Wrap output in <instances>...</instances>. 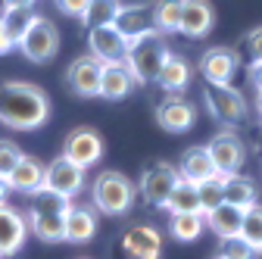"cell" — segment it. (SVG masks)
I'll use <instances>...</instances> for the list:
<instances>
[{
	"instance_id": "obj_1",
	"label": "cell",
	"mask_w": 262,
	"mask_h": 259,
	"mask_svg": "<svg viewBox=\"0 0 262 259\" xmlns=\"http://www.w3.org/2000/svg\"><path fill=\"white\" fill-rule=\"evenodd\" d=\"M50 119V100L38 84L7 81L0 84V125L16 132H35Z\"/></svg>"
},
{
	"instance_id": "obj_2",
	"label": "cell",
	"mask_w": 262,
	"mask_h": 259,
	"mask_svg": "<svg viewBox=\"0 0 262 259\" xmlns=\"http://www.w3.org/2000/svg\"><path fill=\"white\" fill-rule=\"evenodd\" d=\"M72 203L59 193L38 190L31 197V209H28V231H35V238H41L44 244L66 241V209Z\"/></svg>"
},
{
	"instance_id": "obj_3",
	"label": "cell",
	"mask_w": 262,
	"mask_h": 259,
	"mask_svg": "<svg viewBox=\"0 0 262 259\" xmlns=\"http://www.w3.org/2000/svg\"><path fill=\"white\" fill-rule=\"evenodd\" d=\"M169 44H166V35L156 28L144 38H135L128 41V53H125V66L131 69V75L138 78V84H150L159 78V69L162 62L169 59Z\"/></svg>"
},
{
	"instance_id": "obj_4",
	"label": "cell",
	"mask_w": 262,
	"mask_h": 259,
	"mask_svg": "<svg viewBox=\"0 0 262 259\" xmlns=\"http://www.w3.org/2000/svg\"><path fill=\"white\" fill-rule=\"evenodd\" d=\"M135 181L125 178L116 169H106L94 178L91 184V203L94 209H100L103 215H125L135 203Z\"/></svg>"
},
{
	"instance_id": "obj_5",
	"label": "cell",
	"mask_w": 262,
	"mask_h": 259,
	"mask_svg": "<svg viewBox=\"0 0 262 259\" xmlns=\"http://www.w3.org/2000/svg\"><path fill=\"white\" fill-rule=\"evenodd\" d=\"M203 103H206L209 116L215 122L228 125V128L247 122V116H250L247 97L237 88H231V84H212V81H206L203 84Z\"/></svg>"
},
{
	"instance_id": "obj_6",
	"label": "cell",
	"mask_w": 262,
	"mask_h": 259,
	"mask_svg": "<svg viewBox=\"0 0 262 259\" xmlns=\"http://www.w3.org/2000/svg\"><path fill=\"white\" fill-rule=\"evenodd\" d=\"M16 47H19L22 56L31 59V62H50V59L56 56V50H59V31H56V25H53L50 19L38 16L35 22H31V28L19 38Z\"/></svg>"
},
{
	"instance_id": "obj_7",
	"label": "cell",
	"mask_w": 262,
	"mask_h": 259,
	"mask_svg": "<svg viewBox=\"0 0 262 259\" xmlns=\"http://www.w3.org/2000/svg\"><path fill=\"white\" fill-rule=\"evenodd\" d=\"M178 169L175 166H169V163H150L144 172H141V178H138V193H141V200L147 203V206H156V209H162L166 206V200H169V193H172V187L178 184Z\"/></svg>"
},
{
	"instance_id": "obj_8",
	"label": "cell",
	"mask_w": 262,
	"mask_h": 259,
	"mask_svg": "<svg viewBox=\"0 0 262 259\" xmlns=\"http://www.w3.org/2000/svg\"><path fill=\"white\" fill-rule=\"evenodd\" d=\"M62 156L69 163H75L78 169H91L103 159V138L94 128H75L62 144Z\"/></svg>"
},
{
	"instance_id": "obj_9",
	"label": "cell",
	"mask_w": 262,
	"mask_h": 259,
	"mask_svg": "<svg viewBox=\"0 0 262 259\" xmlns=\"http://www.w3.org/2000/svg\"><path fill=\"white\" fill-rule=\"evenodd\" d=\"M209 156H212V166L219 175H237L241 166L247 163V147L234 132H219L209 144H206Z\"/></svg>"
},
{
	"instance_id": "obj_10",
	"label": "cell",
	"mask_w": 262,
	"mask_h": 259,
	"mask_svg": "<svg viewBox=\"0 0 262 259\" xmlns=\"http://www.w3.org/2000/svg\"><path fill=\"white\" fill-rule=\"evenodd\" d=\"M81 187H84V169L69 163L62 153L53 159L50 166H44V190H53V193H59V197L72 200Z\"/></svg>"
},
{
	"instance_id": "obj_11",
	"label": "cell",
	"mask_w": 262,
	"mask_h": 259,
	"mask_svg": "<svg viewBox=\"0 0 262 259\" xmlns=\"http://www.w3.org/2000/svg\"><path fill=\"white\" fill-rule=\"evenodd\" d=\"M156 122H159L162 132H169V135H184L196 122V106L190 100H184L181 94H169L166 100L156 106Z\"/></svg>"
},
{
	"instance_id": "obj_12",
	"label": "cell",
	"mask_w": 262,
	"mask_h": 259,
	"mask_svg": "<svg viewBox=\"0 0 262 259\" xmlns=\"http://www.w3.org/2000/svg\"><path fill=\"white\" fill-rule=\"evenodd\" d=\"M88 50L94 59H100L103 66H110V62H125L128 41L122 38V31L116 25H100V28L88 31Z\"/></svg>"
},
{
	"instance_id": "obj_13",
	"label": "cell",
	"mask_w": 262,
	"mask_h": 259,
	"mask_svg": "<svg viewBox=\"0 0 262 259\" xmlns=\"http://www.w3.org/2000/svg\"><path fill=\"white\" fill-rule=\"evenodd\" d=\"M100 75H103V62L88 56H78L75 62H69L66 69V81L78 97H100Z\"/></svg>"
},
{
	"instance_id": "obj_14",
	"label": "cell",
	"mask_w": 262,
	"mask_h": 259,
	"mask_svg": "<svg viewBox=\"0 0 262 259\" xmlns=\"http://www.w3.org/2000/svg\"><path fill=\"white\" fill-rule=\"evenodd\" d=\"M25 234H28V219L19 209L0 203V259L16 256L25 244Z\"/></svg>"
},
{
	"instance_id": "obj_15",
	"label": "cell",
	"mask_w": 262,
	"mask_h": 259,
	"mask_svg": "<svg viewBox=\"0 0 262 259\" xmlns=\"http://www.w3.org/2000/svg\"><path fill=\"white\" fill-rule=\"evenodd\" d=\"M215 25V13L209 0H181V35L184 38H206Z\"/></svg>"
},
{
	"instance_id": "obj_16",
	"label": "cell",
	"mask_w": 262,
	"mask_h": 259,
	"mask_svg": "<svg viewBox=\"0 0 262 259\" xmlns=\"http://www.w3.org/2000/svg\"><path fill=\"white\" fill-rule=\"evenodd\" d=\"M125 41H135V38H144L150 31H156V22H153V7L150 4H131V7H122L116 22H113Z\"/></svg>"
},
{
	"instance_id": "obj_17",
	"label": "cell",
	"mask_w": 262,
	"mask_h": 259,
	"mask_svg": "<svg viewBox=\"0 0 262 259\" xmlns=\"http://www.w3.org/2000/svg\"><path fill=\"white\" fill-rule=\"evenodd\" d=\"M237 69V53L231 47H209L200 56V75L212 84H228Z\"/></svg>"
},
{
	"instance_id": "obj_18",
	"label": "cell",
	"mask_w": 262,
	"mask_h": 259,
	"mask_svg": "<svg viewBox=\"0 0 262 259\" xmlns=\"http://www.w3.org/2000/svg\"><path fill=\"white\" fill-rule=\"evenodd\" d=\"M119 241L131 253V259H159V253H162V238L153 225H135Z\"/></svg>"
},
{
	"instance_id": "obj_19",
	"label": "cell",
	"mask_w": 262,
	"mask_h": 259,
	"mask_svg": "<svg viewBox=\"0 0 262 259\" xmlns=\"http://www.w3.org/2000/svg\"><path fill=\"white\" fill-rule=\"evenodd\" d=\"M178 175H181L184 181H193V184H200V181L219 175L215 166H212V156H209L206 144H203V147H200V144H196V147H187V150L181 153V159H178Z\"/></svg>"
},
{
	"instance_id": "obj_20",
	"label": "cell",
	"mask_w": 262,
	"mask_h": 259,
	"mask_svg": "<svg viewBox=\"0 0 262 259\" xmlns=\"http://www.w3.org/2000/svg\"><path fill=\"white\" fill-rule=\"evenodd\" d=\"M135 88H138V78L131 75V69L125 62H110V66H103L100 97H106V100H122V97H128Z\"/></svg>"
},
{
	"instance_id": "obj_21",
	"label": "cell",
	"mask_w": 262,
	"mask_h": 259,
	"mask_svg": "<svg viewBox=\"0 0 262 259\" xmlns=\"http://www.w3.org/2000/svg\"><path fill=\"white\" fill-rule=\"evenodd\" d=\"M7 181H10V190L35 197L38 190H44V166L38 163V159H31V156H22L19 166L7 175Z\"/></svg>"
},
{
	"instance_id": "obj_22",
	"label": "cell",
	"mask_w": 262,
	"mask_h": 259,
	"mask_svg": "<svg viewBox=\"0 0 262 259\" xmlns=\"http://www.w3.org/2000/svg\"><path fill=\"white\" fill-rule=\"evenodd\" d=\"M203 219H206V228H209L219 241H225V238H237V234H241L244 209H241V206H231V203H222V206H215L212 212H206Z\"/></svg>"
},
{
	"instance_id": "obj_23",
	"label": "cell",
	"mask_w": 262,
	"mask_h": 259,
	"mask_svg": "<svg viewBox=\"0 0 262 259\" xmlns=\"http://www.w3.org/2000/svg\"><path fill=\"white\" fill-rule=\"evenodd\" d=\"M190 75H193V69H190V62L181 56V53H169V59L162 62V69H159V88L162 91H169V94H181L187 84H190Z\"/></svg>"
},
{
	"instance_id": "obj_24",
	"label": "cell",
	"mask_w": 262,
	"mask_h": 259,
	"mask_svg": "<svg viewBox=\"0 0 262 259\" xmlns=\"http://www.w3.org/2000/svg\"><path fill=\"white\" fill-rule=\"evenodd\" d=\"M97 234V215L88 206H69L66 209V241L88 244Z\"/></svg>"
},
{
	"instance_id": "obj_25",
	"label": "cell",
	"mask_w": 262,
	"mask_h": 259,
	"mask_svg": "<svg viewBox=\"0 0 262 259\" xmlns=\"http://www.w3.org/2000/svg\"><path fill=\"white\" fill-rule=\"evenodd\" d=\"M206 228L203 212H172L169 215V234L181 244H190L200 238V231Z\"/></svg>"
},
{
	"instance_id": "obj_26",
	"label": "cell",
	"mask_w": 262,
	"mask_h": 259,
	"mask_svg": "<svg viewBox=\"0 0 262 259\" xmlns=\"http://www.w3.org/2000/svg\"><path fill=\"white\" fill-rule=\"evenodd\" d=\"M162 209H169V212H200V193H196V184L178 178V184L172 187V193H169V200H166Z\"/></svg>"
},
{
	"instance_id": "obj_27",
	"label": "cell",
	"mask_w": 262,
	"mask_h": 259,
	"mask_svg": "<svg viewBox=\"0 0 262 259\" xmlns=\"http://www.w3.org/2000/svg\"><path fill=\"white\" fill-rule=\"evenodd\" d=\"M225 203L241 206V209L256 206V187H253V181L244 178V175H225Z\"/></svg>"
},
{
	"instance_id": "obj_28",
	"label": "cell",
	"mask_w": 262,
	"mask_h": 259,
	"mask_svg": "<svg viewBox=\"0 0 262 259\" xmlns=\"http://www.w3.org/2000/svg\"><path fill=\"white\" fill-rule=\"evenodd\" d=\"M119 10H122L119 0H91L84 16H81V22L88 25V31L91 28H100V25H113L116 16H119Z\"/></svg>"
},
{
	"instance_id": "obj_29",
	"label": "cell",
	"mask_w": 262,
	"mask_h": 259,
	"mask_svg": "<svg viewBox=\"0 0 262 259\" xmlns=\"http://www.w3.org/2000/svg\"><path fill=\"white\" fill-rule=\"evenodd\" d=\"M196 193H200V212H212L215 206L225 203V175H212L206 181L196 184Z\"/></svg>"
},
{
	"instance_id": "obj_30",
	"label": "cell",
	"mask_w": 262,
	"mask_h": 259,
	"mask_svg": "<svg viewBox=\"0 0 262 259\" xmlns=\"http://www.w3.org/2000/svg\"><path fill=\"white\" fill-rule=\"evenodd\" d=\"M153 22L162 35L178 31L181 28V0H159V4H153Z\"/></svg>"
},
{
	"instance_id": "obj_31",
	"label": "cell",
	"mask_w": 262,
	"mask_h": 259,
	"mask_svg": "<svg viewBox=\"0 0 262 259\" xmlns=\"http://www.w3.org/2000/svg\"><path fill=\"white\" fill-rule=\"evenodd\" d=\"M0 19H4V28H7V35L13 38V44H19V38L31 28V22H35L38 16L31 13V10H4Z\"/></svg>"
},
{
	"instance_id": "obj_32",
	"label": "cell",
	"mask_w": 262,
	"mask_h": 259,
	"mask_svg": "<svg viewBox=\"0 0 262 259\" xmlns=\"http://www.w3.org/2000/svg\"><path fill=\"white\" fill-rule=\"evenodd\" d=\"M256 247L250 241H244L241 234L237 238H225L222 247H219V259H256Z\"/></svg>"
},
{
	"instance_id": "obj_33",
	"label": "cell",
	"mask_w": 262,
	"mask_h": 259,
	"mask_svg": "<svg viewBox=\"0 0 262 259\" xmlns=\"http://www.w3.org/2000/svg\"><path fill=\"white\" fill-rule=\"evenodd\" d=\"M241 238L250 241V244L259 250V244H262V206H250V209H244Z\"/></svg>"
},
{
	"instance_id": "obj_34",
	"label": "cell",
	"mask_w": 262,
	"mask_h": 259,
	"mask_svg": "<svg viewBox=\"0 0 262 259\" xmlns=\"http://www.w3.org/2000/svg\"><path fill=\"white\" fill-rule=\"evenodd\" d=\"M25 153L19 150V144L16 141H10V138H0V178H7L16 166H19V159H22Z\"/></svg>"
},
{
	"instance_id": "obj_35",
	"label": "cell",
	"mask_w": 262,
	"mask_h": 259,
	"mask_svg": "<svg viewBox=\"0 0 262 259\" xmlns=\"http://www.w3.org/2000/svg\"><path fill=\"white\" fill-rule=\"evenodd\" d=\"M244 53H247L250 62H262V25L253 28L250 35L244 38Z\"/></svg>"
},
{
	"instance_id": "obj_36",
	"label": "cell",
	"mask_w": 262,
	"mask_h": 259,
	"mask_svg": "<svg viewBox=\"0 0 262 259\" xmlns=\"http://www.w3.org/2000/svg\"><path fill=\"white\" fill-rule=\"evenodd\" d=\"M88 4H91V0H56V7H59L66 16H75V19H81V16H84Z\"/></svg>"
},
{
	"instance_id": "obj_37",
	"label": "cell",
	"mask_w": 262,
	"mask_h": 259,
	"mask_svg": "<svg viewBox=\"0 0 262 259\" xmlns=\"http://www.w3.org/2000/svg\"><path fill=\"white\" fill-rule=\"evenodd\" d=\"M16 44H13V38L7 35V28H4V19H0V56H4V53H10Z\"/></svg>"
},
{
	"instance_id": "obj_38",
	"label": "cell",
	"mask_w": 262,
	"mask_h": 259,
	"mask_svg": "<svg viewBox=\"0 0 262 259\" xmlns=\"http://www.w3.org/2000/svg\"><path fill=\"white\" fill-rule=\"evenodd\" d=\"M250 81L256 84V91H262V62H250Z\"/></svg>"
},
{
	"instance_id": "obj_39",
	"label": "cell",
	"mask_w": 262,
	"mask_h": 259,
	"mask_svg": "<svg viewBox=\"0 0 262 259\" xmlns=\"http://www.w3.org/2000/svg\"><path fill=\"white\" fill-rule=\"evenodd\" d=\"M38 0H4V7L7 10H31Z\"/></svg>"
},
{
	"instance_id": "obj_40",
	"label": "cell",
	"mask_w": 262,
	"mask_h": 259,
	"mask_svg": "<svg viewBox=\"0 0 262 259\" xmlns=\"http://www.w3.org/2000/svg\"><path fill=\"white\" fill-rule=\"evenodd\" d=\"M7 193H10V181L0 178V203H7Z\"/></svg>"
},
{
	"instance_id": "obj_41",
	"label": "cell",
	"mask_w": 262,
	"mask_h": 259,
	"mask_svg": "<svg viewBox=\"0 0 262 259\" xmlns=\"http://www.w3.org/2000/svg\"><path fill=\"white\" fill-rule=\"evenodd\" d=\"M256 113H259V119H262V91H256Z\"/></svg>"
},
{
	"instance_id": "obj_42",
	"label": "cell",
	"mask_w": 262,
	"mask_h": 259,
	"mask_svg": "<svg viewBox=\"0 0 262 259\" xmlns=\"http://www.w3.org/2000/svg\"><path fill=\"white\" fill-rule=\"evenodd\" d=\"M259 253H262V244H259Z\"/></svg>"
},
{
	"instance_id": "obj_43",
	"label": "cell",
	"mask_w": 262,
	"mask_h": 259,
	"mask_svg": "<svg viewBox=\"0 0 262 259\" xmlns=\"http://www.w3.org/2000/svg\"><path fill=\"white\" fill-rule=\"evenodd\" d=\"M215 259H219V256H215Z\"/></svg>"
}]
</instances>
